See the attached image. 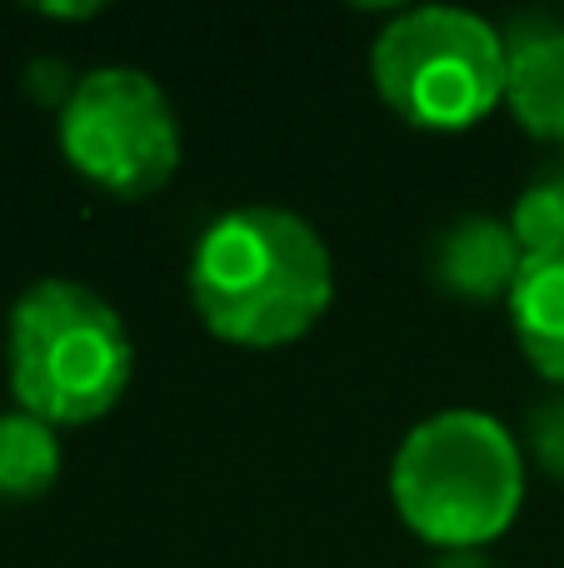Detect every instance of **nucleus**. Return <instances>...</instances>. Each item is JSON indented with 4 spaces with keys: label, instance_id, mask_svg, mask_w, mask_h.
Wrapping results in <instances>:
<instances>
[{
    "label": "nucleus",
    "instance_id": "nucleus-1",
    "mask_svg": "<svg viewBox=\"0 0 564 568\" xmlns=\"http://www.w3.org/2000/svg\"><path fill=\"white\" fill-rule=\"evenodd\" d=\"M185 280L205 329L245 349H275L310 334L335 294L320 230L285 205L215 215L200 230Z\"/></svg>",
    "mask_w": 564,
    "mask_h": 568
},
{
    "label": "nucleus",
    "instance_id": "nucleus-2",
    "mask_svg": "<svg viewBox=\"0 0 564 568\" xmlns=\"http://www.w3.org/2000/svg\"><path fill=\"white\" fill-rule=\"evenodd\" d=\"M390 499L400 519L440 554L485 549L525 504L520 439L480 409L430 414L400 439L390 464Z\"/></svg>",
    "mask_w": 564,
    "mask_h": 568
},
{
    "label": "nucleus",
    "instance_id": "nucleus-3",
    "mask_svg": "<svg viewBox=\"0 0 564 568\" xmlns=\"http://www.w3.org/2000/svg\"><path fill=\"white\" fill-rule=\"evenodd\" d=\"M135 369L120 310L90 284L36 280L6 324V374L20 409L56 424H90L120 404Z\"/></svg>",
    "mask_w": 564,
    "mask_h": 568
},
{
    "label": "nucleus",
    "instance_id": "nucleus-4",
    "mask_svg": "<svg viewBox=\"0 0 564 568\" xmlns=\"http://www.w3.org/2000/svg\"><path fill=\"white\" fill-rule=\"evenodd\" d=\"M375 90L420 130H470L505 100V30L460 6L400 10L370 50Z\"/></svg>",
    "mask_w": 564,
    "mask_h": 568
},
{
    "label": "nucleus",
    "instance_id": "nucleus-5",
    "mask_svg": "<svg viewBox=\"0 0 564 568\" xmlns=\"http://www.w3.org/2000/svg\"><path fill=\"white\" fill-rule=\"evenodd\" d=\"M60 150L105 195L145 200L180 165L175 105L135 65L85 70L60 105Z\"/></svg>",
    "mask_w": 564,
    "mask_h": 568
},
{
    "label": "nucleus",
    "instance_id": "nucleus-6",
    "mask_svg": "<svg viewBox=\"0 0 564 568\" xmlns=\"http://www.w3.org/2000/svg\"><path fill=\"white\" fill-rule=\"evenodd\" d=\"M520 270H525V250H520L510 220L495 215H460L430 245V280L445 294L470 304L510 300Z\"/></svg>",
    "mask_w": 564,
    "mask_h": 568
},
{
    "label": "nucleus",
    "instance_id": "nucleus-7",
    "mask_svg": "<svg viewBox=\"0 0 564 568\" xmlns=\"http://www.w3.org/2000/svg\"><path fill=\"white\" fill-rule=\"evenodd\" d=\"M505 105L535 140L564 145V20L525 16L505 30Z\"/></svg>",
    "mask_w": 564,
    "mask_h": 568
},
{
    "label": "nucleus",
    "instance_id": "nucleus-8",
    "mask_svg": "<svg viewBox=\"0 0 564 568\" xmlns=\"http://www.w3.org/2000/svg\"><path fill=\"white\" fill-rule=\"evenodd\" d=\"M510 320L525 359L564 389V250L525 260L510 290Z\"/></svg>",
    "mask_w": 564,
    "mask_h": 568
},
{
    "label": "nucleus",
    "instance_id": "nucleus-9",
    "mask_svg": "<svg viewBox=\"0 0 564 568\" xmlns=\"http://www.w3.org/2000/svg\"><path fill=\"white\" fill-rule=\"evenodd\" d=\"M60 479V439L26 409L0 414V499H40Z\"/></svg>",
    "mask_w": 564,
    "mask_h": 568
},
{
    "label": "nucleus",
    "instance_id": "nucleus-10",
    "mask_svg": "<svg viewBox=\"0 0 564 568\" xmlns=\"http://www.w3.org/2000/svg\"><path fill=\"white\" fill-rule=\"evenodd\" d=\"M510 230H515L525 260L564 250V155L545 160L530 175V185L520 190L515 210H510Z\"/></svg>",
    "mask_w": 564,
    "mask_h": 568
},
{
    "label": "nucleus",
    "instance_id": "nucleus-11",
    "mask_svg": "<svg viewBox=\"0 0 564 568\" xmlns=\"http://www.w3.org/2000/svg\"><path fill=\"white\" fill-rule=\"evenodd\" d=\"M525 444H530V454L540 459V469L564 479V389H555L550 399H540L535 409H530Z\"/></svg>",
    "mask_w": 564,
    "mask_h": 568
},
{
    "label": "nucleus",
    "instance_id": "nucleus-12",
    "mask_svg": "<svg viewBox=\"0 0 564 568\" xmlns=\"http://www.w3.org/2000/svg\"><path fill=\"white\" fill-rule=\"evenodd\" d=\"M430 568H495V564H490L480 549H450V554H440Z\"/></svg>",
    "mask_w": 564,
    "mask_h": 568
}]
</instances>
